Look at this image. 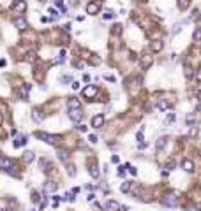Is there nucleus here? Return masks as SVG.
Wrapping results in <instances>:
<instances>
[{"label": "nucleus", "instance_id": "obj_39", "mask_svg": "<svg viewBox=\"0 0 201 211\" xmlns=\"http://www.w3.org/2000/svg\"><path fill=\"white\" fill-rule=\"evenodd\" d=\"M125 167H127V169H129V172H131V174H132V176H136V174H138V171H136V169H134V167H131L129 164H125Z\"/></svg>", "mask_w": 201, "mask_h": 211}, {"label": "nucleus", "instance_id": "obj_27", "mask_svg": "<svg viewBox=\"0 0 201 211\" xmlns=\"http://www.w3.org/2000/svg\"><path fill=\"white\" fill-rule=\"evenodd\" d=\"M32 160H34V151H25L23 153V162H27L28 164V162H32Z\"/></svg>", "mask_w": 201, "mask_h": 211}, {"label": "nucleus", "instance_id": "obj_22", "mask_svg": "<svg viewBox=\"0 0 201 211\" xmlns=\"http://www.w3.org/2000/svg\"><path fill=\"white\" fill-rule=\"evenodd\" d=\"M157 109H159V111H168V109H170V102L159 100V102H157Z\"/></svg>", "mask_w": 201, "mask_h": 211}, {"label": "nucleus", "instance_id": "obj_16", "mask_svg": "<svg viewBox=\"0 0 201 211\" xmlns=\"http://www.w3.org/2000/svg\"><path fill=\"white\" fill-rule=\"evenodd\" d=\"M150 50H152L154 53L161 51V50H162V40H152V44H150Z\"/></svg>", "mask_w": 201, "mask_h": 211}, {"label": "nucleus", "instance_id": "obj_41", "mask_svg": "<svg viewBox=\"0 0 201 211\" xmlns=\"http://www.w3.org/2000/svg\"><path fill=\"white\" fill-rule=\"evenodd\" d=\"M60 81H62V83H72V77L71 76H64Z\"/></svg>", "mask_w": 201, "mask_h": 211}, {"label": "nucleus", "instance_id": "obj_43", "mask_svg": "<svg viewBox=\"0 0 201 211\" xmlns=\"http://www.w3.org/2000/svg\"><path fill=\"white\" fill-rule=\"evenodd\" d=\"M74 67L81 69V67H83V62H81V60H74Z\"/></svg>", "mask_w": 201, "mask_h": 211}, {"label": "nucleus", "instance_id": "obj_9", "mask_svg": "<svg viewBox=\"0 0 201 211\" xmlns=\"http://www.w3.org/2000/svg\"><path fill=\"white\" fill-rule=\"evenodd\" d=\"M27 143H28V137H27V135H18V137L14 139L13 146H14V148H20V146H25Z\"/></svg>", "mask_w": 201, "mask_h": 211}, {"label": "nucleus", "instance_id": "obj_32", "mask_svg": "<svg viewBox=\"0 0 201 211\" xmlns=\"http://www.w3.org/2000/svg\"><path fill=\"white\" fill-rule=\"evenodd\" d=\"M189 2H191V0H178V7L180 9H187V5H189Z\"/></svg>", "mask_w": 201, "mask_h": 211}, {"label": "nucleus", "instance_id": "obj_5", "mask_svg": "<svg viewBox=\"0 0 201 211\" xmlns=\"http://www.w3.org/2000/svg\"><path fill=\"white\" fill-rule=\"evenodd\" d=\"M69 118H71L74 123H78V121H81V118H83V111L80 109H69Z\"/></svg>", "mask_w": 201, "mask_h": 211}, {"label": "nucleus", "instance_id": "obj_49", "mask_svg": "<svg viewBox=\"0 0 201 211\" xmlns=\"http://www.w3.org/2000/svg\"><path fill=\"white\" fill-rule=\"evenodd\" d=\"M64 30H65V32H69V30H71V23H67L65 27H64Z\"/></svg>", "mask_w": 201, "mask_h": 211}, {"label": "nucleus", "instance_id": "obj_48", "mask_svg": "<svg viewBox=\"0 0 201 211\" xmlns=\"http://www.w3.org/2000/svg\"><path fill=\"white\" fill-rule=\"evenodd\" d=\"M180 32V25H176V27L173 28V35H176V34H178Z\"/></svg>", "mask_w": 201, "mask_h": 211}, {"label": "nucleus", "instance_id": "obj_24", "mask_svg": "<svg viewBox=\"0 0 201 211\" xmlns=\"http://www.w3.org/2000/svg\"><path fill=\"white\" fill-rule=\"evenodd\" d=\"M183 74H185V77H189V79H191L192 74H194V72H192V67L189 65V63H185V65H183Z\"/></svg>", "mask_w": 201, "mask_h": 211}, {"label": "nucleus", "instance_id": "obj_20", "mask_svg": "<svg viewBox=\"0 0 201 211\" xmlns=\"http://www.w3.org/2000/svg\"><path fill=\"white\" fill-rule=\"evenodd\" d=\"M30 88H32L30 83H25V85L21 86V97L23 99H28V92H30Z\"/></svg>", "mask_w": 201, "mask_h": 211}, {"label": "nucleus", "instance_id": "obj_45", "mask_svg": "<svg viewBox=\"0 0 201 211\" xmlns=\"http://www.w3.org/2000/svg\"><path fill=\"white\" fill-rule=\"evenodd\" d=\"M111 162H113V164H118V162H120V157H118V155H113V157H111Z\"/></svg>", "mask_w": 201, "mask_h": 211}, {"label": "nucleus", "instance_id": "obj_10", "mask_svg": "<svg viewBox=\"0 0 201 211\" xmlns=\"http://www.w3.org/2000/svg\"><path fill=\"white\" fill-rule=\"evenodd\" d=\"M99 9H101V5H99L97 2H90V4H87V13L88 14H97Z\"/></svg>", "mask_w": 201, "mask_h": 211}, {"label": "nucleus", "instance_id": "obj_34", "mask_svg": "<svg viewBox=\"0 0 201 211\" xmlns=\"http://www.w3.org/2000/svg\"><path fill=\"white\" fill-rule=\"evenodd\" d=\"M176 167V162L175 160H170L168 164H166V171H171V169H175Z\"/></svg>", "mask_w": 201, "mask_h": 211}, {"label": "nucleus", "instance_id": "obj_4", "mask_svg": "<svg viewBox=\"0 0 201 211\" xmlns=\"http://www.w3.org/2000/svg\"><path fill=\"white\" fill-rule=\"evenodd\" d=\"M13 9L20 14L25 13V11H27V2H25V0H13Z\"/></svg>", "mask_w": 201, "mask_h": 211}, {"label": "nucleus", "instance_id": "obj_6", "mask_svg": "<svg viewBox=\"0 0 201 211\" xmlns=\"http://www.w3.org/2000/svg\"><path fill=\"white\" fill-rule=\"evenodd\" d=\"M95 95H97V86L88 85L87 88H83V97H87V99H94Z\"/></svg>", "mask_w": 201, "mask_h": 211}, {"label": "nucleus", "instance_id": "obj_15", "mask_svg": "<svg viewBox=\"0 0 201 211\" xmlns=\"http://www.w3.org/2000/svg\"><path fill=\"white\" fill-rule=\"evenodd\" d=\"M55 190H57V183H53V181H46L44 192H46V193H53Z\"/></svg>", "mask_w": 201, "mask_h": 211}, {"label": "nucleus", "instance_id": "obj_11", "mask_svg": "<svg viewBox=\"0 0 201 211\" xmlns=\"http://www.w3.org/2000/svg\"><path fill=\"white\" fill-rule=\"evenodd\" d=\"M103 123H104V114H97V116L92 118V127H94V129L103 127Z\"/></svg>", "mask_w": 201, "mask_h": 211}, {"label": "nucleus", "instance_id": "obj_8", "mask_svg": "<svg viewBox=\"0 0 201 211\" xmlns=\"http://www.w3.org/2000/svg\"><path fill=\"white\" fill-rule=\"evenodd\" d=\"M104 209L106 211H118L120 209V204L116 201H106L104 202Z\"/></svg>", "mask_w": 201, "mask_h": 211}, {"label": "nucleus", "instance_id": "obj_31", "mask_svg": "<svg viewBox=\"0 0 201 211\" xmlns=\"http://www.w3.org/2000/svg\"><path fill=\"white\" fill-rule=\"evenodd\" d=\"M39 167H41V169H42V171H48L46 167H49V162L46 160V158H42V160L39 162Z\"/></svg>", "mask_w": 201, "mask_h": 211}, {"label": "nucleus", "instance_id": "obj_26", "mask_svg": "<svg viewBox=\"0 0 201 211\" xmlns=\"http://www.w3.org/2000/svg\"><path fill=\"white\" fill-rule=\"evenodd\" d=\"M185 123H187V127L194 125V113H187V116H185Z\"/></svg>", "mask_w": 201, "mask_h": 211}, {"label": "nucleus", "instance_id": "obj_52", "mask_svg": "<svg viewBox=\"0 0 201 211\" xmlns=\"http://www.w3.org/2000/svg\"><path fill=\"white\" fill-rule=\"evenodd\" d=\"M71 4L72 5H78V0H71Z\"/></svg>", "mask_w": 201, "mask_h": 211}, {"label": "nucleus", "instance_id": "obj_1", "mask_svg": "<svg viewBox=\"0 0 201 211\" xmlns=\"http://www.w3.org/2000/svg\"><path fill=\"white\" fill-rule=\"evenodd\" d=\"M36 137L41 141H44L48 144H58L60 143V137L58 135H53V134H46V132H36Z\"/></svg>", "mask_w": 201, "mask_h": 211}, {"label": "nucleus", "instance_id": "obj_37", "mask_svg": "<svg viewBox=\"0 0 201 211\" xmlns=\"http://www.w3.org/2000/svg\"><path fill=\"white\" fill-rule=\"evenodd\" d=\"M125 169H127V167H125V166L118 167V171H116V174L120 176V178H122V176H125Z\"/></svg>", "mask_w": 201, "mask_h": 211}, {"label": "nucleus", "instance_id": "obj_47", "mask_svg": "<svg viewBox=\"0 0 201 211\" xmlns=\"http://www.w3.org/2000/svg\"><path fill=\"white\" fill-rule=\"evenodd\" d=\"M78 130H80V132H87L88 129H87L85 125H78Z\"/></svg>", "mask_w": 201, "mask_h": 211}, {"label": "nucleus", "instance_id": "obj_42", "mask_svg": "<svg viewBox=\"0 0 201 211\" xmlns=\"http://www.w3.org/2000/svg\"><path fill=\"white\" fill-rule=\"evenodd\" d=\"M71 86H72V90H80V83H78V81H72Z\"/></svg>", "mask_w": 201, "mask_h": 211}, {"label": "nucleus", "instance_id": "obj_51", "mask_svg": "<svg viewBox=\"0 0 201 211\" xmlns=\"http://www.w3.org/2000/svg\"><path fill=\"white\" fill-rule=\"evenodd\" d=\"M0 67H5V60H0Z\"/></svg>", "mask_w": 201, "mask_h": 211}, {"label": "nucleus", "instance_id": "obj_3", "mask_svg": "<svg viewBox=\"0 0 201 211\" xmlns=\"http://www.w3.org/2000/svg\"><path fill=\"white\" fill-rule=\"evenodd\" d=\"M13 166H14V162L11 160V158L4 157V155H0V169H2V171H9Z\"/></svg>", "mask_w": 201, "mask_h": 211}, {"label": "nucleus", "instance_id": "obj_21", "mask_svg": "<svg viewBox=\"0 0 201 211\" xmlns=\"http://www.w3.org/2000/svg\"><path fill=\"white\" fill-rule=\"evenodd\" d=\"M57 157L60 158L62 162H67V160H69V153H67L65 150H57Z\"/></svg>", "mask_w": 201, "mask_h": 211}, {"label": "nucleus", "instance_id": "obj_53", "mask_svg": "<svg viewBox=\"0 0 201 211\" xmlns=\"http://www.w3.org/2000/svg\"><path fill=\"white\" fill-rule=\"evenodd\" d=\"M198 79H199V81H201V71H199V72H198Z\"/></svg>", "mask_w": 201, "mask_h": 211}, {"label": "nucleus", "instance_id": "obj_28", "mask_svg": "<svg viewBox=\"0 0 201 211\" xmlns=\"http://www.w3.org/2000/svg\"><path fill=\"white\" fill-rule=\"evenodd\" d=\"M192 39H194V42H201V28H196V30H194Z\"/></svg>", "mask_w": 201, "mask_h": 211}, {"label": "nucleus", "instance_id": "obj_35", "mask_svg": "<svg viewBox=\"0 0 201 211\" xmlns=\"http://www.w3.org/2000/svg\"><path fill=\"white\" fill-rule=\"evenodd\" d=\"M113 34H115V35H120L122 34V25H115V27H113Z\"/></svg>", "mask_w": 201, "mask_h": 211}, {"label": "nucleus", "instance_id": "obj_7", "mask_svg": "<svg viewBox=\"0 0 201 211\" xmlns=\"http://www.w3.org/2000/svg\"><path fill=\"white\" fill-rule=\"evenodd\" d=\"M182 169L185 172H194V162L189 160V158H183L182 160Z\"/></svg>", "mask_w": 201, "mask_h": 211}, {"label": "nucleus", "instance_id": "obj_14", "mask_svg": "<svg viewBox=\"0 0 201 211\" xmlns=\"http://www.w3.org/2000/svg\"><path fill=\"white\" fill-rule=\"evenodd\" d=\"M67 108H69V109H80L81 102L78 99H69V100H67Z\"/></svg>", "mask_w": 201, "mask_h": 211}, {"label": "nucleus", "instance_id": "obj_40", "mask_svg": "<svg viewBox=\"0 0 201 211\" xmlns=\"http://www.w3.org/2000/svg\"><path fill=\"white\" fill-rule=\"evenodd\" d=\"M136 139H138L139 143H143V129H141V130H139L138 134H136Z\"/></svg>", "mask_w": 201, "mask_h": 211}, {"label": "nucleus", "instance_id": "obj_12", "mask_svg": "<svg viewBox=\"0 0 201 211\" xmlns=\"http://www.w3.org/2000/svg\"><path fill=\"white\" fill-rule=\"evenodd\" d=\"M14 25H16L18 30H25L27 28V19L23 18V16H18V18L14 19Z\"/></svg>", "mask_w": 201, "mask_h": 211}, {"label": "nucleus", "instance_id": "obj_18", "mask_svg": "<svg viewBox=\"0 0 201 211\" xmlns=\"http://www.w3.org/2000/svg\"><path fill=\"white\" fill-rule=\"evenodd\" d=\"M152 62H154L152 56H148V55H147V56H143V58H141V62H139V63H141V67H143V69H148L150 65H152Z\"/></svg>", "mask_w": 201, "mask_h": 211}, {"label": "nucleus", "instance_id": "obj_23", "mask_svg": "<svg viewBox=\"0 0 201 211\" xmlns=\"http://www.w3.org/2000/svg\"><path fill=\"white\" fill-rule=\"evenodd\" d=\"M25 62H28V63L36 62V51H28V53L25 55Z\"/></svg>", "mask_w": 201, "mask_h": 211}, {"label": "nucleus", "instance_id": "obj_36", "mask_svg": "<svg viewBox=\"0 0 201 211\" xmlns=\"http://www.w3.org/2000/svg\"><path fill=\"white\" fill-rule=\"evenodd\" d=\"M32 201H34V204H39L41 197H39V193H37V192H34V193H32Z\"/></svg>", "mask_w": 201, "mask_h": 211}, {"label": "nucleus", "instance_id": "obj_25", "mask_svg": "<svg viewBox=\"0 0 201 211\" xmlns=\"http://www.w3.org/2000/svg\"><path fill=\"white\" fill-rule=\"evenodd\" d=\"M131 187H132V181H124V183H122V187H120V190L124 193H127L131 190Z\"/></svg>", "mask_w": 201, "mask_h": 211}, {"label": "nucleus", "instance_id": "obj_38", "mask_svg": "<svg viewBox=\"0 0 201 211\" xmlns=\"http://www.w3.org/2000/svg\"><path fill=\"white\" fill-rule=\"evenodd\" d=\"M88 141H90L92 144H95V143H97V135H95V134H90V135H88Z\"/></svg>", "mask_w": 201, "mask_h": 211}, {"label": "nucleus", "instance_id": "obj_19", "mask_svg": "<svg viewBox=\"0 0 201 211\" xmlns=\"http://www.w3.org/2000/svg\"><path fill=\"white\" fill-rule=\"evenodd\" d=\"M42 113L39 111V109H34V111H32V120L34 121H37V123H39V121H42Z\"/></svg>", "mask_w": 201, "mask_h": 211}, {"label": "nucleus", "instance_id": "obj_44", "mask_svg": "<svg viewBox=\"0 0 201 211\" xmlns=\"http://www.w3.org/2000/svg\"><path fill=\"white\" fill-rule=\"evenodd\" d=\"M191 135H192V137H196V135H198V127H194V125H192V130H191Z\"/></svg>", "mask_w": 201, "mask_h": 211}, {"label": "nucleus", "instance_id": "obj_30", "mask_svg": "<svg viewBox=\"0 0 201 211\" xmlns=\"http://www.w3.org/2000/svg\"><path fill=\"white\" fill-rule=\"evenodd\" d=\"M103 18L104 19H113V18H115V13H113V11H104Z\"/></svg>", "mask_w": 201, "mask_h": 211}, {"label": "nucleus", "instance_id": "obj_46", "mask_svg": "<svg viewBox=\"0 0 201 211\" xmlns=\"http://www.w3.org/2000/svg\"><path fill=\"white\" fill-rule=\"evenodd\" d=\"M104 79H106V81H111V83H115V77L109 76V74H106V76H104Z\"/></svg>", "mask_w": 201, "mask_h": 211}, {"label": "nucleus", "instance_id": "obj_29", "mask_svg": "<svg viewBox=\"0 0 201 211\" xmlns=\"http://www.w3.org/2000/svg\"><path fill=\"white\" fill-rule=\"evenodd\" d=\"M175 120H176V114H175V113H170V114H168V116H166L164 123H166V125H168V123H173Z\"/></svg>", "mask_w": 201, "mask_h": 211}, {"label": "nucleus", "instance_id": "obj_2", "mask_svg": "<svg viewBox=\"0 0 201 211\" xmlns=\"http://www.w3.org/2000/svg\"><path fill=\"white\" fill-rule=\"evenodd\" d=\"M161 204H164V206H176V204H178V199H176V193H173V192L166 193L164 197L161 199Z\"/></svg>", "mask_w": 201, "mask_h": 211}, {"label": "nucleus", "instance_id": "obj_17", "mask_svg": "<svg viewBox=\"0 0 201 211\" xmlns=\"http://www.w3.org/2000/svg\"><path fill=\"white\" fill-rule=\"evenodd\" d=\"M166 143H168V137H159V139H157V143H155V148H157V151H161V150H164Z\"/></svg>", "mask_w": 201, "mask_h": 211}, {"label": "nucleus", "instance_id": "obj_50", "mask_svg": "<svg viewBox=\"0 0 201 211\" xmlns=\"http://www.w3.org/2000/svg\"><path fill=\"white\" fill-rule=\"evenodd\" d=\"M120 211H129V208H127V206H120Z\"/></svg>", "mask_w": 201, "mask_h": 211}, {"label": "nucleus", "instance_id": "obj_13", "mask_svg": "<svg viewBox=\"0 0 201 211\" xmlns=\"http://www.w3.org/2000/svg\"><path fill=\"white\" fill-rule=\"evenodd\" d=\"M88 172H90V176H92L94 180H97L99 176H101V171H99L97 164H92V166H90V169H88Z\"/></svg>", "mask_w": 201, "mask_h": 211}, {"label": "nucleus", "instance_id": "obj_33", "mask_svg": "<svg viewBox=\"0 0 201 211\" xmlns=\"http://www.w3.org/2000/svg\"><path fill=\"white\" fill-rule=\"evenodd\" d=\"M67 174L71 176V178H74V176H76V171H74V166H71V164L67 166Z\"/></svg>", "mask_w": 201, "mask_h": 211}, {"label": "nucleus", "instance_id": "obj_55", "mask_svg": "<svg viewBox=\"0 0 201 211\" xmlns=\"http://www.w3.org/2000/svg\"><path fill=\"white\" fill-rule=\"evenodd\" d=\"M198 209H199V211H201V204H199V206H198Z\"/></svg>", "mask_w": 201, "mask_h": 211}, {"label": "nucleus", "instance_id": "obj_54", "mask_svg": "<svg viewBox=\"0 0 201 211\" xmlns=\"http://www.w3.org/2000/svg\"><path fill=\"white\" fill-rule=\"evenodd\" d=\"M2 121H4V118H2V114H0V125H2Z\"/></svg>", "mask_w": 201, "mask_h": 211}]
</instances>
